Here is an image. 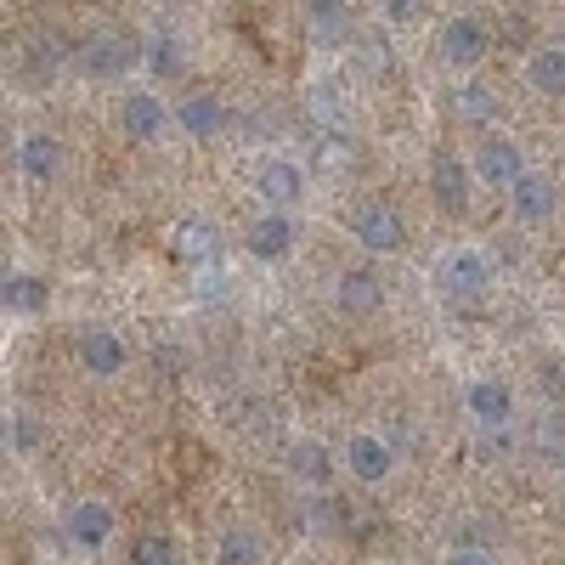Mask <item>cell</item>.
<instances>
[{"label":"cell","instance_id":"1","mask_svg":"<svg viewBox=\"0 0 565 565\" xmlns=\"http://www.w3.org/2000/svg\"><path fill=\"white\" fill-rule=\"evenodd\" d=\"M430 282L441 289V300H452V306H476V300L492 295V260H487V249H476V244H452V249L436 255Z\"/></svg>","mask_w":565,"mask_h":565},{"label":"cell","instance_id":"2","mask_svg":"<svg viewBox=\"0 0 565 565\" xmlns=\"http://www.w3.org/2000/svg\"><path fill=\"white\" fill-rule=\"evenodd\" d=\"M436 57L447 74H476L487 57H492V29L481 12H452L441 29H436Z\"/></svg>","mask_w":565,"mask_h":565},{"label":"cell","instance_id":"3","mask_svg":"<svg viewBox=\"0 0 565 565\" xmlns=\"http://www.w3.org/2000/svg\"><path fill=\"white\" fill-rule=\"evenodd\" d=\"M351 238L367 249V255H402L407 249V221L391 199H362L351 210Z\"/></svg>","mask_w":565,"mask_h":565},{"label":"cell","instance_id":"4","mask_svg":"<svg viewBox=\"0 0 565 565\" xmlns=\"http://www.w3.org/2000/svg\"><path fill=\"white\" fill-rule=\"evenodd\" d=\"M249 186H255V199L266 204V210H295L300 199H306V164L300 159H289V153H266V159H255V170H249Z\"/></svg>","mask_w":565,"mask_h":565},{"label":"cell","instance_id":"5","mask_svg":"<svg viewBox=\"0 0 565 565\" xmlns=\"http://www.w3.org/2000/svg\"><path fill=\"white\" fill-rule=\"evenodd\" d=\"M463 413L476 418V430H487L492 441H509V424H514V391L503 380H492V373H481V380L463 385Z\"/></svg>","mask_w":565,"mask_h":565},{"label":"cell","instance_id":"6","mask_svg":"<svg viewBox=\"0 0 565 565\" xmlns=\"http://www.w3.org/2000/svg\"><path fill=\"white\" fill-rule=\"evenodd\" d=\"M295 238H300L295 210H260V215L244 226V255L260 260V266H282V260L295 255Z\"/></svg>","mask_w":565,"mask_h":565},{"label":"cell","instance_id":"7","mask_svg":"<svg viewBox=\"0 0 565 565\" xmlns=\"http://www.w3.org/2000/svg\"><path fill=\"white\" fill-rule=\"evenodd\" d=\"M469 164H476V181H487L492 193H509V186L532 170V164H526V148H521L514 136H481V141H476V159H469Z\"/></svg>","mask_w":565,"mask_h":565},{"label":"cell","instance_id":"8","mask_svg":"<svg viewBox=\"0 0 565 565\" xmlns=\"http://www.w3.org/2000/svg\"><path fill=\"white\" fill-rule=\"evenodd\" d=\"M340 463H345V476H351L356 487H385V481L396 476V447H391L385 436H373V430H356V436L345 441Z\"/></svg>","mask_w":565,"mask_h":565},{"label":"cell","instance_id":"9","mask_svg":"<svg viewBox=\"0 0 565 565\" xmlns=\"http://www.w3.org/2000/svg\"><path fill=\"white\" fill-rule=\"evenodd\" d=\"M300 23H306V40L317 52H340V45L356 40V12L351 0H306L300 7Z\"/></svg>","mask_w":565,"mask_h":565},{"label":"cell","instance_id":"10","mask_svg":"<svg viewBox=\"0 0 565 565\" xmlns=\"http://www.w3.org/2000/svg\"><path fill=\"white\" fill-rule=\"evenodd\" d=\"M74 356H79V367L90 373V380H114V373H125V362H130V345L119 340V328L90 322V328H79Z\"/></svg>","mask_w":565,"mask_h":565},{"label":"cell","instance_id":"11","mask_svg":"<svg viewBox=\"0 0 565 565\" xmlns=\"http://www.w3.org/2000/svg\"><path fill=\"white\" fill-rule=\"evenodd\" d=\"M170 119H175V108L159 97V90H125L119 97V130L130 136V141H159L164 130H170Z\"/></svg>","mask_w":565,"mask_h":565},{"label":"cell","instance_id":"12","mask_svg":"<svg viewBox=\"0 0 565 565\" xmlns=\"http://www.w3.org/2000/svg\"><path fill=\"white\" fill-rule=\"evenodd\" d=\"M430 199L441 215H463L476 199V164H463L458 153H436L430 159Z\"/></svg>","mask_w":565,"mask_h":565},{"label":"cell","instance_id":"13","mask_svg":"<svg viewBox=\"0 0 565 565\" xmlns=\"http://www.w3.org/2000/svg\"><path fill=\"white\" fill-rule=\"evenodd\" d=\"M114 526H119V514H114L103 498H79V503L63 514L68 543H74V548H85V554H103V548H108V537H114Z\"/></svg>","mask_w":565,"mask_h":565},{"label":"cell","instance_id":"14","mask_svg":"<svg viewBox=\"0 0 565 565\" xmlns=\"http://www.w3.org/2000/svg\"><path fill=\"white\" fill-rule=\"evenodd\" d=\"M503 199H509V210H514V221H521V226H543V221H554V210H559V186H554V175L526 170Z\"/></svg>","mask_w":565,"mask_h":565},{"label":"cell","instance_id":"15","mask_svg":"<svg viewBox=\"0 0 565 565\" xmlns=\"http://www.w3.org/2000/svg\"><path fill=\"white\" fill-rule=\"evenodd\" d=\"M136 63H141V52H136L125 34H114V29L90 34V40L79 45V68H85L90 79H114V74H125V68H136Z\"/></svg>","mask_w":565,"mask_h":565},{"label":"cell","instance_id":"16","mask_svg":"<svg viewBox=\"0 0 565 565\" xmlns=\"http://www.w3.org/2000/svg\"><path fill=\"white\" fill-rule=\"evenodd\" d=\"M18 170L29 186H52L63 175V141L57 136H45V130H29L18 141Z\"/></svg>","mask_w":565,"mask_h":565},{"label":"cell","instance_id":"17","mask_svg":"<svg viewBox=\"0 0 565 565\" xmlns=\"http://www.w3.org/2000/svg\"><path fill=\"white\" fill-rule=\"evenodd\" d=\"M334 300H340L345 317H373V311L385 306V282H380V271H373V266H351L334 282Z\"/></svg>","mask_w":565,"mask_h":565},{"label":"cell","instance_id":"18","mask_svg":"<svg viewBox=\"0 0 565 565\" xmlns=\"http://www.w3.org/2000/svg\"><path fill=\"white\" fill-rule=\"evenodd\" d=\"M175 125L193 136V141H215V136L232 125V114H226L221 97H210V90H193V97L175 103Z\"/></svg>","mask_w":565,"mask_h":565},{"label":"cell","instance_id":"19","mask_svg":"<svg viewBox=\"0 0 565 565\" xmlns=\"http://www.w3.org/2000/svg\"><path fill=\"white\" fill-rule=\"evenodd\" d=\"M526 85L543 103H565V45H537V52H526Z\"/></svg>","mask_w":565,"mask_h":565},{"label":"cell","instance_id":"20","mask_svg":"<svg viewBox=\"0 0 565 565\" xmlns=\"http://www.w3.org/2000/svg\"><path fill=\"white\" fill-rule=\"evenodd\" d=\"M289 476L295 481H306V487H328V481H334V452H328L322 441H295L289 447Z\"/></svg>","mask_w":565,"mask_h":565},{"label":"cell","instance_id":"21","mask_svg":"<svg viewBox=\"0 0 565 565\" xmlns=\"http://www.w3.org/2000/svg\"><path fill=\"white\" fill-rule=\"evenodd\" d=\"M141 68H148L153 79H175L181 68H186V45L175 40V34H148V40H141Z\"/></svg>","mask_w":565,"mask_h":565},{"label":"cell","instance_id":"22","mask_svg":"<svg viewBox=\"0 0 565 565\" xmlns=\"http://www.w3.org/2000/svg\"><path fill=\"white\" fill-rule=\"evenodd\" d=\"M452 114H458V119H469V125H492V119H498V97H492V85L463 79V85L452 90Z\"/></svg>","mask_w":565,"mask_h":565},{"label":"cell","instance_id":"23","mask_svg":"<svg viewBox=\"0 0 565 565\" xmlns=\"http://www.w3.org/2000/svg\"><path fill=\"white\" fill-rule=\"evenodd\" d=\"M7 311L12 317H34V311H45V277H34V271H7Z\"/></svg>","mask_w":565,"mask_h":565},{"label":"cell","instance_id":"24","mask_svg":"<svg viewBox=\"0 0 565 565\" xmlns=\"http://www.w3.org/2000/svg\"><path fill=\"white\" fill-rule=\"evenodd\" d=\"M215 249H221V238H215L210 221H181V226H175V255H181V260L204 266V260H215Z\"/></svg>","mask_w":565,"mask_h":565},{"label":"cell","instance_id":"25","mask_svg":"<svg viewBox=\"0 0 565 565\" xmlns=\"http://www.w3.org/2000/svg\"><path fill=\"white\" fill-rule=\"evenodd\" d=\"M215 565H260V537L249 526H226L215 537Z\"/></svg>","mask_w":565,"mask_h":565},{"label":"cell","instance_id":"26","mask_svg":"<svg viewBox=\"0 0 565 565\" xmlns=\"http://www.w3.org/2000/svg\"><path fill=\"white\" fill-rule=\"evenodd\" d=\"M424 12H430V0H373V18L385 29H413Z\"/></svg>","mask_w":565,"mask_h":565},{"label":"cell","instance_id":"27","mask_svg":"<svg viewBox=\"0 0 565 565\" xmlns=\"http://www.w3.org/2000/svg\"><path fill=\"white\" fill-rule=\"evenodd\" d=\"M130 565H175V543H170L164 532H141Z\"/></svg>","mask_w":565,"mask_h":565},{"label":"cell","instance_id":"28","mask_svg":"<svg viewBox=\"0 0 565 565\" xmlns=\"http://www.w3.org/2000/svg\"><path fill=\"white\" fill-rule=\"evenodd\" d=\"M34 441H40V424H34L29 413H12V418H7V447H12V452H34Z\"/></svg>","mask_w":565,"mask_h":565},{"label":"cell","instance_id":"29","mask_svg":"<svg viewBox=\"0 0 565 565\" xmlns=\"http://www.w3.org/2000/svg\"><path fill=\"white\" fill-rule=\"evenodd\" d=\"M447 565H498L487 548H476V543H458L452 554H447Z\"/></svg>","mask_w":565,"mask_h":565}]
</instances>
